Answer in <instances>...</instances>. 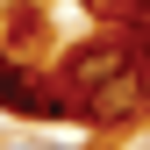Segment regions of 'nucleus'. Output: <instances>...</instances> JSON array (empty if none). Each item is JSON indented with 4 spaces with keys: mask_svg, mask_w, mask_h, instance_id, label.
<instances>
[{
    "mask_svg": "<svg viewBox=\"0 0 150 150\" xmlns=\"http://www.w3.org/2000/svg\"><path fill=\"white\" fill-rule=\"evenodd\" d=\"M129 64H136V50H129V43H86L79 57L64 64V79H71V86H86V93H100L107 79H122Z\"/></svg>",
    "mask_w": 150,
    "mask_h": 150,
    "instance_id": "obj_2",
    "label": "nucleus"
},
{
    "mask_svg": "<svg viewBox=\"0 0 150 150\" xmlns=\"http://www.w3.org/2000/svg\"><path fill=\"white\" fill-rule=\"evenodd\" d=\"M0 107L22 115V122H57V115H64V100L43 93V79H29L14 57H0Z\"/></svg>",
    "mask_w": 150,
    "mask_h": 150,
    "instance_id": "obj_1",
    "label": "nucleus"
},
{
    "mask_svg": "<svg viewBox=\"0 0 150 150\" xmlns=\"http://www.w3.org/2000/svg\"><path fill=\"white\" fill-rule=\"evenodd\" d=\"M7 150H79V143H43V136H29V143H7Z\"/></svg>",
    "mask_w": 150,
    "mask_h": 150,
    "instance_id": "obj_3",
    "label": "nucleus"
},
{
    "mask_svg": "<svg viewBox=\"0 0 150 150\" xmlns=\"http://www.w3.org/2000/svg\"><path fill=\"white\" fill-rule=\"evenodd\" d=\"M115 7H122V0H115Z\"/></svg>",
    "mask_w": 150,
    "mask_h": 150,
    "instance_id": "obj_4",
    "label": "nucleus"
}]
</instances>
